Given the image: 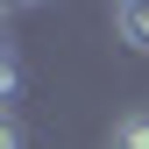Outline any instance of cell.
Masks as SVG:
<instances>
[{
	"label": "cell",
	"mask_w": 149,
	"mask_h": 149,
	"mask_svg": "<svg viewBox=\"0 0 149 149\" xmlns=\"http://www.w3.org/2000/svg\"><path fill=\"white\" fill-rule=\"evenodd\" d=\"M114 36L135 50V57H149V0H121L114 7Z\"/></svg>",
	"instance_id": "6da1fadb"
},
{
	"label": "cell",
	"mask_w": 149,
	"mask_h": 149,
	"mask_svg": "<svg viewBox=\"0 0 149 149\" xmlns=\"http://www.w3.org/2000/svg\"><path fill=\"white\" fill-rule=\"evenodd\" d=\"M0 149H22V128L14 121H0Z\"/></svg>",
	"instance_id": "277c9868"
},
{
	"label": "cell",
	"mask_w": 149,
	"mask_h": 149,
	"mask_svg": "<svg viewBox=\"0 0 149 149\" xmlns=\"http://www.w3.org/2000/svg\"><path fill=\"white\" fill-rule=\"evenodd\" d=\"M114 149H149V114H128V121H114Z\"/></svg>",
	"instance_id": "3957f363"
},
{
	"label": "cell",
	"mask_w": 149,
	"mask_h": 149,
	"mask_svg": "<svg viewBox=\"0 0 149 149\" xmlns=\"http://www.w3.org/2000/svg\"><path fill=\"white\" fill-rule=\"evenodd\" d=\"M14 100H22V57L0 43V107H14Z\"/></svg>",
	"instance_id": "7a4b0ae2"
}]
</instances>
